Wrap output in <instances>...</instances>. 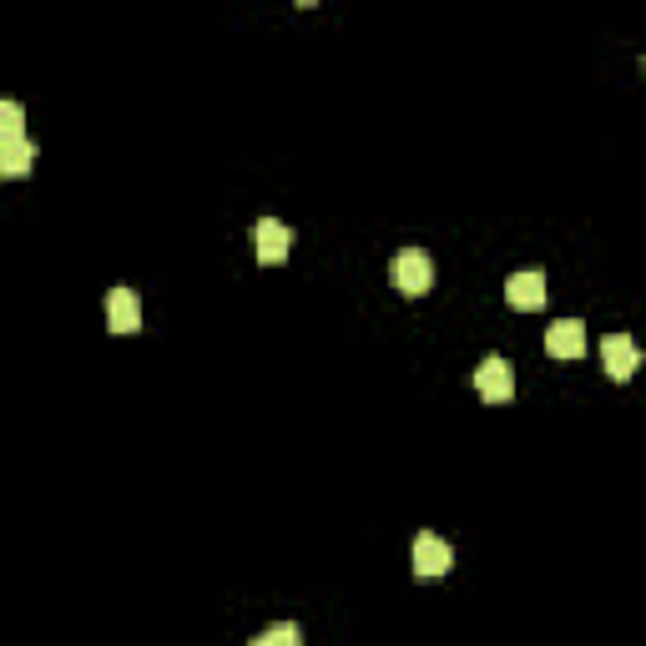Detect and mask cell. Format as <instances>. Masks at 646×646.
Masks as SVG:
<instances>
[{"mask_svg": "<svg viewBox=\"0 0 646 646\" xmlns=\"http://www.w3.org/2000/svg\"><path fill=\"white\" fill-rule=\"evenodd\" d=\"M475 389H480V399H485V404H505V399L515 395V369L505 364L501 354H490L485 364L475 369Z\"/></svg>", "mask_w": 646, "mask_h": 646, "instance_id": "7a4b0ae2", "label": "cell"}, {"mask_svg": "<svg viewBox=\"0 0 646 646\" xmlns=\"http://www.w3.org/2000/svg\"><path fill=\"white\" fill-rule=\"evenodd\" d=\"M545 354L551 359H580L586 354V324H580V318L551 324V333H545Z\"/></svg>", "mask_w": 646, "mask_h": 646, "instance_id": "52a82bcc", "label": "cell"}, {"mask_svg": "<svg viewBox=\"0 0 646 646\" xmlns=\"http://www.w3.org/2000/svg\"><path fill=\"white\" fill-rule=\"evenodd\" d=\"M15 137H26V106L0 102V142H15Z\"/></svg>", "mask_w": 646, "mask_h": 646, "instance_id": "30bf717a", "label": "cell"}, {"mask_svg": "<svg viewBox=\"0 0 646 646\" xmlns=\"http://www.w3.org/2000/svg\"><path fill=\"white\" fill-rule=\"evenodd\" d=\"M106 329L111 333H137L142 329V298H137L132 289L106 293Z\"/></svg>", "mask_w": 646, "mask_h": 646, "instance_id": "277c9868", "label": "cell"}, {"mask_svg": "<svg viewBox=\"0 0 646 646\" xmlns=\"http://www.w3.org/2000/svg\"><path fill=\"white\" fill-rule=\"evenodd\" d=\"M601 364H607L611 379H632L636 364H642V349H636V339H626V333H611V339L601 343Z\"/></svg>", "mask_w": 646, "mask_h": 646, "instance_id": "8992f818", "label": "cell"}, {"mask_svg": "<svg viewBox=\"0 0 646 646\" xmlns=\"http://www.w3.org/2000/svg\"><path fill=\"white\" fill-rule=\"evenodd\" d=\"M252 243H258V263H283L293 248V227L278 223V218H263L252 227Z\"/></svg>", "mask_w": 646, "mask_h": 646, "instance_id": "5b68a950", "label": "cell"}, {"mask_svg": "<svg viewBox=\"0 0 646 646\" xmlns=\"http://www.w3.org/2000/svg\"><path fill=\"white\" fill-rule=\"evenodd\" d=\"M449 566H455L449 541H439L435 530H420L414 536V576H449Z\"/></svg>", "mask_w": 646, "mask_h": 646, "instance_id": "3957f363", "label": "cell"}, {"mask_svg": "<svg viewBox=\"0 0 646 646\" xmlns=\"http://www.w3.org/2000/svg\"><path fill=\"white\" fill-rule=\"evenodd\" d=\"M505 298H510V308H520V314H530V308L545 304V273H510V283H505Z\"/></svg>", "mask_w": 646, "mask_h": 646, "instance_id": "ba28073f", "label": "cell"}, {"mask_svg": "<svg viewBox=\"0 0 646 646\" xmlns=\"http://www.w3.org/2000/svg\"><path fill=\"white\" fill-rule=\"evenodd\" d=\"M248 646H304V632H298L293 621H278V626H268L263 636H252Z\"/></svg>", "mask_w": 646, "mask_h": 646, "instance_id": "8fae6325", "label": "cell"}, {"mask_svg": "<svg viewBox=\"0 0 646 646\" xmlns=\"http://www.w3.org/2000/svg\"><path fill=\"white\" fill-rule=\"evenodd\" d=\"M389 278H395V289L409 293V298H420V293H430V283H435V258L424 248H404L389 263Z\"/></svg>", "mask_w": 646, "mask_h": 646, "instance_id": "6da1fadb", "label": "cell"}, {"mask_svg": "<svg viewBox=\"0 0 646 646\" xmlns=\"http://www.w3.org/2000/svg\"><path fill=\"white\" fill-rule=\"evenodd\" d=\"M31 162H36V146H31V137L0 142V177H26Z\"/></svg>", "mask_w": 646, "mask_h": 646, "instance_id": "9c48e42d", "label": "cell"}]
</instances>
